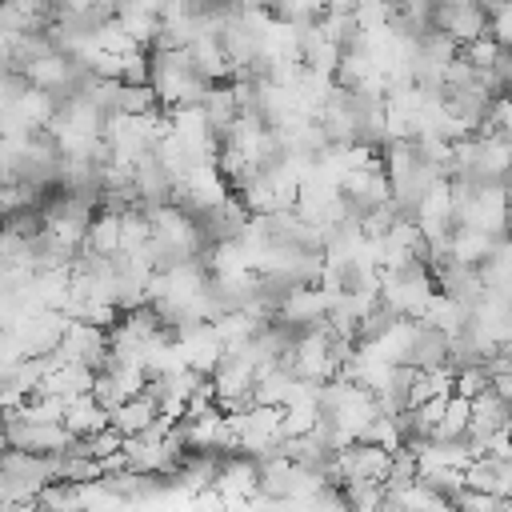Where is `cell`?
Returning <instances> with one entry per match:
<instances>
[{
  "label": "cell",
  "instance_id": "1",
  "mask_svg": "<svg viewBox=\"0 0 512 512\" xmlns=\"http://www.w3.org/2000/svg\"><path fill=\"white\" fill-rule=\"evenodd\" d=\"M432 28L444 32L456 48L488 36V12L472 0V4H456V8H432Z\"/></svg>",
  "mask_w": 512,
  "mask_h": 512
},
{
  "label": "cell",
  "instance_id": "2",
  "mask_svg": "<svg viewBox=\"0 0 512 512\" xmlns=\"http://www.w3.org/2000/svg\"><path fill=\"white\" fill-rule=\"evenodd\" d=\"M156 420H164V416H160V408H156L144 392L128 396L120 408H112V412H108V424H112L120 436H140V432H144V428H152Z\"/></svg>",
  "mask_w": 512,
  "mask_h": 512
},
{
  "label": "cell",
  "instance_id": "3",
  "mask_svg": "<svg viewBox=\"0 0 512 512\" xmlns=\"http://www.w3.org/2000/svg\"><path fill=\"white\" fill-rule=\"evenodd\" d=\"M200 112H204V124L212 128L216 144H220V136H224V132L232 128V120L240 116V104H236L232 84H212V88L204 92V100H200Z\"/></svg>",
  "mask_w": 512,
  "mask_h": 512
},
{
  "label": "cell",
  "instance_id": "4",
  "mask_svg": "<svg viewBox=\"0 0 512 512\" xmlns=\"http://www.w3.org/2000/svg\"><path fill=\"white\" fill-rule=\"evenodd\" d=\"M84 252L88 256H112V252H120V212L96 208V216L88 220V232H84Z\"/></svg>",
  "mask_w": 512,
  "mask_h": 512
},
{
  "label": "cell",
  "instance_id": "5",
  "mask_svg": "<svg viewBox=\"0 0 512 512\" xmlns=\"http://www.w3.org/2000/svg\"><path fill=\"white\" fill-rule=\"evenodd\" d=\"M64 428H68L76 440H84V436L108 428V412L92 400V392H88V396H76V400H68V408H64Z\"/></svg>",
  "mask_w": 512,
  "mask_h": 512
},
{
  "label": "cell",
  "instance_id": "6",
  "mask_svg": "<svg viewBox=\"0 0 512 512\" xmlns=\"http://www.w3.org/2000/svg\"><path fill=\"white\" fill-rule=\"evenodd\" d=\"M488 12V36L500 44V48H512V0H492V4H480Z\"/></svg>",
  "mask_w": 512,
  "mask_h": 512
},
{
  "label": "cell",
  "instance_id": "7",
  "mask_svg": "<svg viewBox=\"0 0 512 512\" xmlns=\"http://www.w3.org/2000/svg\"><path fill=\"white\" fill-rule=\"evenodd\" d=\"M504 496H492V492H480V488H460L452 496V512H500Z\"/></svg>",
  "mask_w": 512,
  "mask_h": 512
},
{
  "label": "cell",
  "instance_id": "8",
  "mask_svg": "<svg viewBox=\"0 0 512 512\" xmlns=\"http://www.w3.org/2000/svg\"><path fill=\"white\" fill-rule=\"evenodd\" d=\"M460 56L476 68V72H488L492 64H496V56H500V44L492 40V36H480V40H472V44H464L460 48Z\"/></svg>",
  "mask_w": 512,
  "mask_h": 512
},
{
  "label": "cell",
  "instance_id": "9",
  "mask_svg": "<svg viewBox=\"0 0 512 512\" xmlns=\"http://www.w3.org/2000/svg\"><path fill=\"white\" fill-rule=\"evenodd\" d=\"M488 388H492V392H496V396H500V400L512 408V372H500V376H492V384H488Z\"/></svg>",
  "mask_w": 512,
  "mask_h": 512
},
{
  "label": "cell",
  "instance_id": "10",
  "mask_svg": "<svg viewBox=\"0 0 512 512\" xmlns=\"http://www.w3.org/2000/svg\"><path fill=\"white\" fill-rule=\"evenodd\" d=\"M508 440H512V428H508Z\"/></svg>",
  "mask_w": 512,
  "mask_h": 512
}]
</instances>
